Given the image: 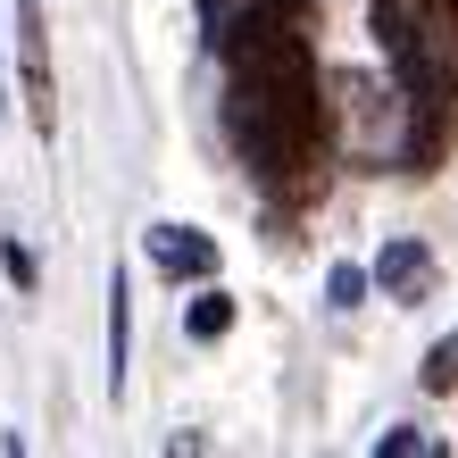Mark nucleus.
<instances>
[{
    "mask_svg": "<svg viewBox=\"0 0 458 458\" xmlns=\"http://www.w3.org/2000/svg\"><path fill=\"white\" fill-rule=\"evenodd\" d=\"M375 450H384V458H409V450H434V442H425V434H417V425H400V434H384V442H375Z\"/></svg>",
    "mask_w": 458,
    "mask_h": 458,
    "instance_id": "nucleus-10",
    "label": "nucleus"
},
{
    "mask_svg": "<svg viewBox=\"0 0 458 458\" xmlns=\"http://www.w3.org/2000/svg\"><path fill=\"white\" fill-rule=\"evenodd\" d=\"M17 59H25V117H34V133H59V84H50L42 0H17Z\"/></svg>",
    "mask_w": 458,
    "mask_h": 458,
    "instance_id": "nucleus-2",
    "label": "nucleus"
},
{
    "mask_svg": "<svg viewBox=\"0 0 458 458\" xmlns=\"http://www.w3.org/2000/svg\"><path fill=\"white\" fill-rule=\"evenodd\" d=\"M375 284L400 292V301H417V292L434 284V259H425V242H384V259H375Z\"/></svg>",
    "mask_w": 458,
    "mask_h": 458,
    "instance_id": "nucleus-4",
    "label": "nucleus"
},
{
    "mask_svg": "<svg viewBox=\"0 0 458 458\" xmlns=\"http://www.w3.org/2000/svg\"><path fill=\"white\" fill-rule=\"evenodd\" d=\"M0 267H9V284H17V292H34V276H42V267H34V250H25V242H9V250H0Z\"/></svg>",
    "mask_w": 458,
    "mask_h": 458,
    "instance_id": "nucleus-9",
    "label": "nucleus"
},
{
    "mask_svg": "<svg viewBox=\"0 0 458 458\" xmlns=\"http://www.w3.org/2000/svg\"><path fill=\"white\" fill-rule=\"evenodd\" d=\"M150 267H158V276H175V284H192V276L217 267V242L192 233V225H150Z\"/></svg>",
    "mask_w": 458,
    "mask_h": 458,
    "instance_id": "nucleus-3",
    "label": "nucleus"
},
{
    "mask_svg": "<svg viewBox=\"0 0 458 458\" xmlns=\"http://www.w3.org/2000/svg\"><path fill=\"white\" fill-rule=\"evenodd\" d=\"M367 284H375L367 267H350V259H342L334 276H326V301H334V309H359V301H367Z\"/></svg>",
    "mask_w": 458,
    "mask_h": 458,
    "instance_id": "nucleus-8",
    "label": "nucleus"
},
{
    "mask_svg": "<svg viewBox=\"0 0 458 458\" xmlns=\"http://www.w3.org/2000/svg\"><path fill=\"white\" fill-rule=\"evenodd\" d=\"M183 334H192V342L233 334V301H225V292H200V301H192V317H183Z\"/></svg>",
    "mask_w": 458,
    "mask_h": 458,
    "instance_id": "nucleus-6",
    "label": "nucleus"
},
{
    "mask_svg": "<svg viewBox=\"0 0 458 458\" xmlns=\"http://www.w3.org/2000/svg\"><path fill=\"white\" fill-rule=\"evenodd\" d=\"M225 59V133L259 183H292L326 150V100H317L309 0H250L217 25Z\"/></svg>",
    "mask_w": 458,
    "mask_h": 458,
    "instance_id": "nucleus-1",
    "label": "nucleus"
},
{
    "mask_svg": "<svg viewBox=\"0 0 458 458\" xmlns=\"http://www.w3.org/2000/svg\"><path fill=\"white\" fill-rule=\"evenodd\" d=\"M125 342H133V284H109V392H125Z\"/></svg>",
    "mask_w": 458,
    "mask_h": 458,
    "instance_id": "nucleus-5",
    "label": "nucleus"
},
{
    "mask_svg": "<svg viewBox=\"0 0 458 458\" xmlns=\"http://www.w3.org/2000/svg\"><path fill=\"white\" fill-rule=\"evenodd\" d=\"M425 392H458V334H442L425 350Z\"/></svg>",
    "mask_w": 458,
    "mask_h": 458,
    "instance_id": "nucleus-7",
    "label": "nucleus"
}]
</instances>
